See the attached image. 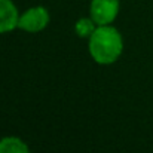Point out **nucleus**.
<instances>
[{"label":"nucleus","mask_w":153,"mask_h":153,"mask_svg":"<svg viewBox=\"0 0 153 153\" xmlns=\"http://www.w3.org/2000/svg\"><path fill=\"white\" fill-rule=\"evenodd\" d=\"M88 51L95 62L101 65L113 64L123 52V37L111 24L98 25L88 39Z\"/></svg>","instance_id":"nucleus-1"},{"label":"nucleus","mask_w":153,"mask_h":153,"mask_svg":"<svg viewBox=\"0 0 153 153\" xmlns=\"http://www.w3.org/2000/svg\"><path fill=\"white\" fill-rule=\"evenodd\" d=\"M51 21V13L45 6H33L19 15L18 28L27 33L43 31Z\"/></svg>","instance_id":"nucleus-2"},{"label":"nucleus","mask_w":153,"mask_h":153,"mask_svg":"<svg viewBox=\"0 0 153 153\" xmlns=\"http://www.w3.org/2000/svg\"><path fill=\"white\" fill-rule=\"evenodd\" d=\"M119 9V0H91L89 16L97 25H110L117 18Z\"/></svg>","instance_id":"nucleus-3"},{"label":"nucleus","mask_w":153,"mask_h":153,"mask_svg":"<svg viewBox=\"0 0 153 153\" xmlns=\"http://www.w3.org/2000/svg\"><path fill=\"white\" fill-rule=\"evenodd\" d=\"M19 15L21 13L12 0H0V34L18 28Z\"/></svg>","instance_id":"nucleus-4"},{"label":"nucleus","mask_w":153,"mask_h":153,"mask_svg":"<svg viewBox=\"0 0 153 153\" xmlns=\"http://www.w3.org/2000/svg\"><path fill=\"white\" fill-rule=\"evenodd\" d=\"M0 153H31L28 144L15 135L0 138Z\"/></svg>","instance_id":"nucleus-5"},{"label":"nucleus","mask_w":153,"mask_h":153,"mask_svg":"<svg viewBox=\"0 0 153 153\" xmlns=\"http://www.w3.org/2000/svg\"><path fill=\"white\" fill-rule=\"evenodd\" d=\"M97 27H98V25L94 22V19H92L91 16H88V18L82 16V18H79V19L76 21V24H74V33H76L80 39H89V37L92 36V33L95 31Z\"/></svg>","instance_id":"nucleus-6"}]
</instances>
